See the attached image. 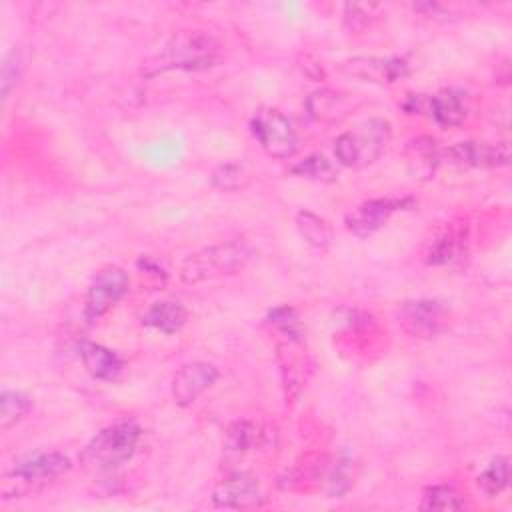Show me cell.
<instances>
[{
	"label": "cell",
	"instance_id": "6da1fadb",
	"mask_svg": "<svg viewBox=\"0 0 512 512\" xmlns=\"http://www.w3.org/2000/svg\"><path fill=\"white\" fill-rule=\"evenodd\" d=\"M222 54L220 42L204 30L176 32L164 48L144 66L146 74L168 70H206L212 68Z\"/></svg>",
	"mask_w": 512,
	"mask_h": 512
},
{
	"label": "cell",
	"instance_id": "7a4b0ae2",
	"mask_svg": "<svg viewBox=\"0 0 512 512\" xmlns=\"http://www.w3.org/2000/svg\"><path fill=\"white\" fill-rule=\"evenodd\" d=\"M254 256H256V250L246 242L232 240V242L212 244L190 254L180 264L178 276L188 286L212 282V280L242 272Z\"/></svg>",
	"mask_w": 512,
	"mask_h": 512
},
{
	"label": "cell",
	"instance_id": "3957f363",
	"mask_svg": "<svg viewBox=\"0 0 512 512\" xmlns=\"http://www.w3.org/2000/svg\"><path fill=\"white\" fill-rule=\"evenodd\" d=\"M140 436L142 430L136 422H114L90 438L80 460L88 470L114 472L134 456Z\"/></svg>",
	"mask_w": 512,
	"mask_h": 512
},
{
	"label": "cell",
	"instance_id": "277c9868",
	"mask_svg": "<svg viewBox=\"0 0 512 512\" xmlns=\"http://www.w3.org/2000/svg\"><path fill=\"white\" fill-rule=\"evenodd\" d=\"M390 136L392 126L386 118H368L334 140L336 160L348 168L370 166L380 158Z\"/></svg>",
	"mask_w": 512,
	"mask_h": 512
},
{
	"label": "cell",
	"instance_id": "5b68a950",
	"mask_svg": "<svg viewBox=\"0 0 512 512\" xmlns=\"http://www.w3.org/2000/svg\"><path fill=\"white\" fill-rule=\"evenodd\" d=\"M250 132L272 158H292L300 148L296 128L276 108H260L250 120Z\"/></svg>",
	"mask_w": 512,
	"mask_h": 512
},
{
	"label": "cell",
	"instance_id": "8992f818",
	"mask_svg": "<svg viewBox=\"0 0 512 512\" xmlns=\"http://www.w3.org/2000/svg\"><path fill=\"white\" fill-rule=\"evenodd\" d=\"M130 278L128 272L120 266H104L100 268L84 296V316L88 322L100 320L108 314L126 294H128Z\"/></svg>",
	"mask_w": 512,
	"mask_h": 512
},
{
	"label": "cell",
	"instance_id": "52a82bcc",
	"mask_svg": "<svg viewBox=\"0 0 512 512\" xmlns=\"http://www.w3.org/2000/svg\"><path fill=\"white\" fill-rule=\"evenodd\" d=\"M398 326L412 338L430 340L438 336L446 322V308L438 300L416 298L406 300L396 310Z\"/></svg>",
	"mask_w": 512,
	"mask_h": 512
},
{
	"label": "cell",
	"instance_id": "ba28073f",
	"mask_svg": "<svg viewBox=\"0 0 512 512\" xmlns=\"http://www.w3.org/2000/svg\"><path fill=\"white\" fill-rule=\"evenodd\" d=\"M414 208V200L408 196L402 198H372L362 204H358L344 220L346 230L352 232L358 238H368L374 232H378L394 212L398 210H410Z\"/></svg>",
	"mask_w": 512,
	"mask_h": 512
},
{
	"label": "cell",
	"instance_id": "9c48e42d",
	"mask_svg": "<svg viewBox=\"0 0 512 512\" xmlns=\"http://www.w3.org/2000/svg\"><path fill=\"white\" fill-rule=\"evenodd\" d=\"M264 502L266 496L258 478L248 472H234L226 476L212 492V504L226 510H252L260 508Z\"/></svg>",
	"mask_w": 512,
	"mask_h": 512
},
{
	"label": "cell",
	"instance_id": "30bf717a",
	"mask_svg": "<svg viewBox=\"0 0 512 512\" xmlns=\"http://www.w3.org/2000/svg\"><path fill=\"white\" fill-rule=\"evenodd\" d=\"M448 160L456 166L468 168H500L510 162V144L508 142H480L464 140L456 142L442 150V160Z\"/></svg>",
	"mask_w": 512,
	"mask_h": 512
},
{
	"label": "cell",
	"instance_id": "8fae6325",
	"mask_svg": "<svg viewBox=\"0 0 512 512\" xmlns=\"http://www.w3.org/2000/svg\"><path fill=\"white\" fill-rule=\"evenodd\" d=\"M340 70L346 76L358 78L362 82L384 86V84H394L400 78L408 76L410 66L406 58H400V56H390V58L356 56L340 62Z\"/></svg>",
	"mask_w": 512,
	"mask_h": 512
},
{
	"label": "cell",
	"instance_id": "7c38bea8",
	"mask_svg": "<svg viewBox=\"0 0 512 512\" xmlns=\"http://www.w3.org/2000/svg\"><path fill=\"white\" fill-rule=\"evenodd\" d=\"M220 370L212 362L194 360L184 364L172 378V398L178 406L186 408L196 402L214 382L218 380Z\"/></svg>",
	"mask_w": 512,
	"mask_h": 512
},
{
	"label": "cell",
	"instance_id": "4fadbf2b",
	"mask_svg": "<svg viewBox=\"0 0 512 512\" xmlns=\"http://www.w3.org/2000/svg\"><path fill=\"white\" fill-rule=\"evenodd\" d=\"M72 468V462L62 452H34L12 466V476L22 484H48Z\"/></svg>",
	"mask_w": 512,
	"mask_h": 512
},
{
	"label": "cell",
	"instance_id": "5bb4252c",
	"mask_svg": "<svg viewBox=\"0 0 512 512\" xmlns=\"http://www.w3.org/2000/svg\"><path fill=\"white\" fill-rule=\"evenodd\" d=\"M304 340H288L284 338L282 342L276 344V358L280 364V374H282V386L286 394V402H294L308 378L310 372V360L308 354L302 346Z\"/></svg>",
	"mask_w": 512,
	"mask_h": 512
},
{
	"label": "cell",
	"instance_id": "9a60e30c",
	"mask_svg": "<svg viewBox=\"0 0 512 512\" xmlns=\"http://www.w3.org/2000/svg\"><path fill=\"white\" fill-rule=\"evenodd\" d=\"M468 254V230L464 224H446L426 246L424 262L428 266H452L464 262Z\"/></svg>",
	"mask_w": 512,
	"mask_h": 512
},
{
	"label": "cell",
	"instance_id": "2e32d148",
	"mask_svg": "<svg viewBox=\"0 0 512 512\" xmlns=\"http://www.w3.org/2000/svg\"><path fill=\"white\" fill-rule=\"evenodd\" d=\"M442 162V150L432 136H416L404 146V164L414 180L434 178Z\"/></svg>",
	"mask_w": 512,
	"mask_h": 512
},
{
	"label": "cell",
	"instance_id": "e0dca14e",
	"mask_svg": "<svg viewBox=\"0 0 512 512\" xmlns=\"http://www.w3.org/2000/svg\"><path fill=\"white\" fill-rule=\"evenodd\" d=\"M354 108V100L348 92L336 90V88H320L314 90L306 98V112L312 120L334 124L346 118Z\"/></svg>",
	"mask_w": 512,
	"mask_h": 512
},
{
	"label": "cell",
	"instance_id": "ac0fdd59",
	"mask_svg": "<svg viewBox=\"0 0 512 512\" xmlns=\"http://www.w3.org/2000/svg\"><path fill=\"white\" fill-rule=\"evenodd\" d=\"M428 116L442 128H458L468 116L466 94L454 88H444L432 96H426Z\"/></svg>",
	"mask_w": 512,
	"mask_h": 512
},
{
	"label": "cell",
	"instance_id": "d6986e66",
	"mask_svg": "<svg viewBox=\"0 0 512 512\" xmlns=\"http://www.w3.org/2000/svg\"><path fill=\"white\" fill-rule=\"evenodd\" d=\"M78 354H80V360H82L86 372L96 380L114 382L120 378V374L124 370L122 358L114 350H110L98 342H92V340L80 342Z\"/></svg>",
	"mask_w": 512,
	"mask_h": 512
},
{
	"label": "cell",
	"instance_id": "ffe728a7",
	"mask_svg": "<svg viewBox=\"0 0 512 512\" xmlns=\"http://www.w3.org/2000/svg\"><path fill=\"white\" fill-rule=\"evenodd\" d=\"M272 432L250 420H236L226 428L224 452L232 456H242L250 450H260L272 440Z\"/></svg>",
	"mask_w": 512,
	"mask_h": 512
},
{
	"label": "cell",
	"instance_id": "44dd1931",
	"mask_svg": "<svg viewBox=\"0 0 512 512\" xmlns=\"http://www.w3.org/2000/svg\"><path fill=\"white\" fill-rule=\"evenodd\" d=\"M188 320V312L180 302L174 300H160L154 302L142 316V324L150 326L162 334H176L184 328Z\"/></svg>",
	"mask_w": 512,
	"mask_h": 512
},
{
	"label": "cell",
	"instance_id": "7402d4cb",
	"mask_svg": "<svg viewBox=\"0 0 512 512\" xmlns=\"http://www.w3.org/2000/svg\"><path fill=\"white\" fill-rule=\"evenodd\" d=\"M294 224L306 244H310L318 250H326L332 246L334 230H332L330 222L326 218H322L320 214L310 212V210H300L294 218Z\"/></svg>",
	"mask_w": 512,
	"mask_h": 512
},
{
	"label": "cell",
	"instance_id": "603a6c76",
	"mask_svg": "<svg viewBox=\"0 0 512 512\" xmlns=\"http://www.w3.org/2000/svg\"><path fill=\"white\" fill-rule=\"evenodd\" d=\"M508 482H510L508 456H494L476 478V486L486 498L500 496L508 488Z\"/></svg>",
	"mask_w": 512,
	"mask_h": 512
},
{
	"label": "cell",
	"instance_id": "cb8c5ba5",
	"mask_svg": "<svg viewBox=\"0 0 512 512\" xmlns=\"http://www.w3.org/2000/svg\"><path fill=\"white\" fill-rule=\"evenodd\" d=\"M466 506L462 494L452 484H432L426 486L420 498V510H438L452 512Z\"/></svg>",
	"mask_w": 512,
	"mask_h": 512
},
{
	"label": "cell",
	"instance_id": "d4e9b609",
	"mask_svg": "<svg viewBox=\"0 0 512 512\" xmlns=\"http://www.w3.org/2000/svg\"><path fill=\"white\" fill-rule=\"evenodd\" d=\"M290 174L322 184H332L338 178L336 166L322 154H310L304 160L296 162L294 166H290Z\"/></svg>",
	"mask_w": 512,
	"mask_h": 512
},
{
	"label": "cell",
	"instance_id": "484cf974",
	"mask_svg": "<svg viewBox=\"0 0 512 512\" xmlns=\"http://www.w3.org/2000/svg\"><path fill=\"white\" fill-rule=\"evenodd\" d=\"M32 408V398L20 390H2L0 394V428L10 430Z\"/></svg>",
	"mask_w": 512,
	"mask_h": 512
},
{
	"label": "cell",
	"instance_id": "4316f807",
	"mask_svg": "<svg viewBox=\"0 0 512 512\" xmlns=\"http://www.w3.org/2000/svg\"><path fill=\"white\" fill-rule=\"evenodd\" d=\"M266 324H270L282 338L304 340V324H302L296 308H292L288 304L272 308L266 314Z\"/></svg>",
	"mask_w": 512,
	"mask_h": 512
},
{
	"label": "cell",
	"instance_id": "83f0119b",
	"mask_svg": "<svg viewBox=\"0 0 512 512\" xmlns=\"http://www.w3.org/2000/svg\"><path fill=\"white\" fill-rule=\"evenodd\" d=\"M250 182L248 170L238 162H224L210 174V184L222 192H236Z\"/></svg>",
	"mask_w": 512,
	"mask_h": 512
},
{
	"label": "cell",
	"instance_id": "f1b7e54d",
	"mask_svg": "<svg viewBox=\"0 0 512 512\" xmlns=\"http://www.w3.org/2000/svg\"><path fill=\"white\" fill-rule=\"evenodd\" d=\"M354 484L352 462L348 458H340L332 470L326 474V494L330 498H342Z\"/></svg>",
	"mask_w": 512,
	"mask_h": 512
},
{
	"label": "cell",
	"instance_id": "f546056e",
	"mask_svg": "<svg viewBox=\"0 0 512 512\" xmlns=\"http://www.w3.org/2000/svg\"><path fill=\"white\" fill-rule=\"evenodd\" d=\"M372 10H374V6L346 4V6H344V16H342L344 28H346L350 34H360V32H364V30L372 24V20H374Z\"/></svg>",
	"mask_w": 512,
	"mask_h": 512
},
{
	"label": "cell",
	"instance_id": "4dcf8cb0",
	"mask_svg": "<svg viewBox=\"0 0 512 512\" xmlns=\"http://www.w3.org/2000/svg\"><path fill=\"white\" fill-rule=\"evenodd\" d=\"M18 70H20V60H18V54L12 50L2 62V100H6L10 90L16 86L18 74H20Z\"/></svg>",
	"mask_w": 512,
	"mask_h": 512
},
{
	"label": "cell",
	"instance_id": "1f68e13d",
	"mask_svg": "<svg viewBox=\"0 0 512 512\" xmlns=\"http://www.w3.org/2000/svg\"><path fill=\"white\" fill-rule=\"evenodd\" d=\"M136 268L140 270L142 276L154 278L160 286H164V282H166V272H164V268H162L154 258H150V256H140L138 262H136Z\"/></svg>",
	"mask_w": 512,
	"mask_h": 512
}]
</instances>
